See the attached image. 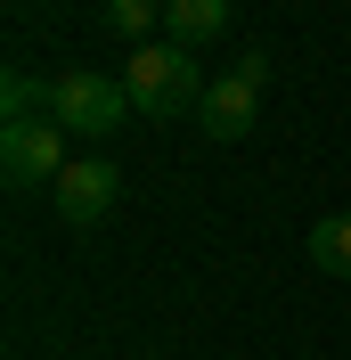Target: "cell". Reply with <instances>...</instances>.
Listing matches in <instances>:
<instances>
[{
  "label": "cell",
  "mask_w": 351,
  "mask_h": 360,
  "mask_svg": "<svg viewBox=\"0 0 351 360\" xmlns=\"http://www.w3.org/2000/svg\"><path fill=\"white\" fill-rule=\"evenodd\" d=\"M147 25H164V0H107V33L147 49Z\"/></svg>",
  "instance_id": "ba28073f"
},
{
  "label": "cell",
  "mask_w": 351,
  "mask_h": 360,
  "mask_svg": "<svg viewBox=\"0 0 351 360\" xmlns=\"http://www.w3.org/2000/svg\"><path fill=\"white\" fill-rule=\"evenodd\" d=\"M49 197H58V221L66 229H98L114 213V197H123V172H114V156H74Z\"/></svg>",
  "instance_id": "277c9868"
},
{
  "label": "cell",
  "mask_w": 351,
  "mask_h": 360,
  "mask_svg": "<svg viewBox=\"0 0 351 360\" xmlns=\"http://www.w3.org/2000/svg\"><path fill=\"white\" fill-rule=\"evenodd\" d=\"M123 115H131V90L114 82V74L82 66V74H58V82H49V123L66 139H107Z\"/></svg>",
  "instance_id": "7a4b0ae2"
},
{
  "label": "cell",
  "mask_w": 351,
  "mask_h": 360,
  "mask_svg": "<svg viewBox=\"0 0 351 360\" xmlns=\"http://www.w3.org/2000/svg\"><path fill=\"white\" fill-rule=\"evenodd\" d=\"M253 115H262V58L245 49V58H237V74H220V82L204 90V107H197V131L229 148V139H245V131H253Z\"/></svg>",
  "instance_id": "3957f363"
},
{
  "label": "cell",
  "mask_w": 351,
  "mask_h": 360,
  "mask_svg": "<svg viewBox=\"0 0 351 360\" xmlns=\"http://www.w3.org/2000/svg\"><path fill=\"white\" fill-rule=\"evenodd\" d=\"M164 33H172L180 49H204L229 33V0H164Z\"/></svg>",
  "instance_id": "8992f818"
},
{
  "label": "cell",
  "mask_w": 351,
  "mask_h": 360,
  "mask_svg": "<svg viewBox=\"0 0 351 360\" xmlns=\"http://www.w3.org/2000/svg\"><path fill=\"white\" fill-rule=\"evenodd\" d=\"M0 115H8V123H41V115H49V82L8 74V82H0Z\"/></svg>",
  "instance_id": "9c48e42d"
},
{
  "label": "cell",
  "mask_w": 351,
  "mask_h": 360,
  "mask_svg": "<svg viewBox=\"0 0 351 360\" xmlns=\"http://www.w3.org/2000/svg\"><path fill=\"white\" fill-rule=\"evenodd\" d=\"M310 270H327V278H351V213H327V221H310Z\"/></svg>",
  "instance_id": "52a82bcc"
},
{
  "label": "cell",
  "mask_w": 351,
  "mask_h": 360,
  "mask_svg": "<svg viewBox=\"0 0 351 360\" xmlns=\"http://www.w3.org/2000/svg\"><path fill=\"white\" fill-rule=\"evenodd\" d=\"M66 131H58V123H8V131H0V172H8V188H58V172H66Z\"/></svg>",
  "instance_id": "5b68a950"
},
{
  "label": "cell",
  "mask_w": 351,
  "mask_h": 360,
  "mask_svg": "<svg viewBox=\"0 0 351 360\" xmlns=\"http://www.w3.org/2000/svg\"><path fill=\"white\" fill-rule=\"evenodd\" d=\"M123 90H131V115H147V123H172V115H197L213 82L197 74V49H180V41H147V49H131Z\"/></svg>",
  "instance_id": "6da1fadb"
}]
</instances>
